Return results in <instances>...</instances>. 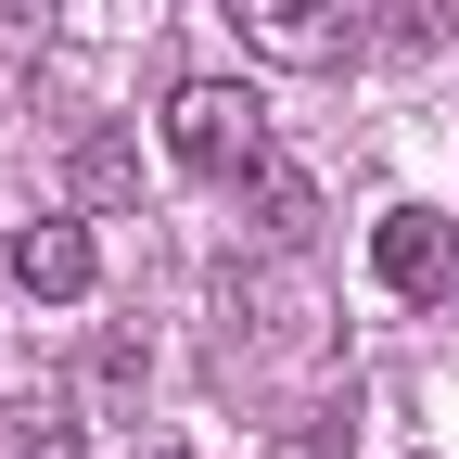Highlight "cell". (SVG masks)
Segmentation results:
<instances>
[{
    "label": "cell",
    "instance_id": "obj_1",
    "mask_svg": "<svg viewBox=\"0 0 459 459\" xmlns=\"http://www.w3.org/2000/svg\"><path fill=\"white\" fill-rule=\"evenodd\" d=\"M166 153H179L192 179L243 192L255 166H268V102H255L243 77H192V90H166Z\"/></svg>",
    "mask_w": 459,
    "mask_h": 459
},
{
    "label": "cell",
    "instance_id": "obj_2",
    "mask_svg": "<svg viewBox=\"0 0 459 459\" xmlns=\"http://www.w3.org/2000/svg\"><path fill=\"white\" fill-rule=\"evenodd\" d=\"M217 307H230V332H255L268 358H307V344H319V319H332L294 243H268L255 268H230V281H217Z\"/></svg>",
    "mask_w": 459,
    "mask_h": 459
},
{
    "label": "cell",
    "instance_id": "obj_3",
    "mask_svg": "<svg viewBox=\"0 0 459 459\" xmlns=\"http://www.w3.org/2000/svg\"><path fill=\"white\" fill-rule=\"evenodd\" d=\"M230 26H243V51L281 65V77H332L344 51H358V0H230Z\"/></svg>",
    "mask_w": 459,
    "mask_h": 459
},
{
    "label": "cell",
    "instance_id": "obj_4",
    "mask_svg": "<svg viewBox=\"0 0 459 459\" xmlns=\"http://www.w3.org/2000/svg\"><path fill=\"white\" fill-rule=\"evenodd\" d=\"M370 268H383L395 307H446V294H459V217H434V204H383V217H370Z\"/></svg>",
    "mask_w": 459,
    "mask_h": 459
},
{
    "label": "cell",
    "instance_id": "obj_5",
    "mask_svg": "<svg viewBox=\"0 0 459 459\" xmlns=\"http://www.w3.org/2000/svg\"><path fill=\"white\" fill-rule=\"evenodd\" d=\"M0 268H13V294H39V307H77L90 281H102V243H90V217H26Z\"/></svg>",
    "mask_w": 459,
    "mask_h": 459
},
{
    "label": "cell",
    "instance_id": "obj_6",
    "mask_svg": "<svg viewBox=\"0 0 459 459\" xmlns=\"http://www.w3.org/2000/svg\"><path fill=\"white\" fill-rule=\"evenodd\" d=\"M243 217L268 230V243H307V230H319V179H307V166H255V179H243Z\"/></svg>",
    "mask_w": 459,
    "mask_h": 459
},
{
    "label": "cell",
    "instance_id": "obj_7",
    "mask_svg": "<svg viewBox=\"0 0 459 459\" xmlns=\"http://www.w3.org/2000/svg\"><path fill=\"white\" fill-rule=\"evenodd\" d=\"M77 446H90V421L65 395H13V409H0V459H77Z\"/></svg>",
    "mask_w": 459,
    "mask_h": 459
},
{
    "label": "cell",
    "instance_id": "obj_8",
    "mask_svg": "<svg viewBox=\"0 0 459 459\" xmlns=\"http://www.w3.org/2000/svg\"><path fill=\"white\" fill-rule=\"evenodd\" d=\"M51 13H65V0H0V26H51Z\"/></svg>",
    "mask_w": 459,
    "mask_h": 459
}]
</instances>
